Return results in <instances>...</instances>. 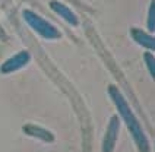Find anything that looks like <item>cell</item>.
I'll list each match as a JSON object with an SVG mask.
<instances>
[{"mask_svg":"<svg viewBox=\"0 0 155 152\" xmlns=\"http://www.w3.org/2000/svg\"><path fill=\"white\" fill-rule=\"evenodd\" d=\"M22 16H24V21L28 24V26L32 28L35 32L40 35L41 38H44V40H57V38L61 37L60 31L56 26L53 24H50L47 19H44L40 15H37L32 10L25 9L22 12Z\"/></svg>","mask_w":155,"mask_h":152,"instance_id":"cell-2","label":"cell"},{"mask_svg":"<svg viewBox=\"0 0 155 152\" xmlns=\"http://www.w3.org/2000/svg\"><path fill=\"white\" fill-rule=\"evenodd\" d=\"M154 13H155V5L154 2L151 3L149 6V15H148V21H147V25H148V31L152 34L155 31V24H154Z\"/></svg>","mask_w":155,"mask_h":152,"instance_id":"cell-7","label":"cell"},{"mask_svg":"<svg viewBox=\"0 0 155 152\" xmlns=\"http://www.w3.org/2000/svg\"><path fill=\"white\" fill-rule=\"evenodd\" d=\"M50 8H51V10L54 13H57L60 18H63V19H64L66 22H69L72 26L79 25V19H78V16L75 15V12H73L72 9L68 8L66 5H63V3L57 2V0H51V2H50Z\"/></svg>","mask_w":155,"mask_h":152,"instance_id":"cell-5","label":"cell"},{"mask_svg":"<svg viewBox=\"0 0 155 152\" xmlns=\"http://www.w3.org/2000/svg\"><path fill=\"white\" fill-rule=\"evenodd\" d=\"M143 59H145V63H147L148 69H149V75L154 78V64H155V59H154V54H152V51L151 53H145L143 54Z\"/></svg>","mask_w":155,"mask_h":152,"instance_id":"cell-8","label":"cell"},{"mask_svg":"<svg viewBox=\"0 0 155 152\" xmlns=\"http://www.w3.org/2000/svg\"><path fill=\"white\" fill-rule=\"evenodd\" d=\"M108 94H110L111 100L114 101V104H116V107H117V110L120 113V116L123 117V120H124L127 129L130 130V133L133 136L135 142L138 144L140 152H149V142H148L147 136L143 133V130H142V127L139 124V121L136 120V117H135L133 111L130 110L129 104L126 102V100L123 98L121 92L117 89V86H113V85L108 86Z\"/></svg>","mask_w":155,"mask_h":152,"instance_id":"cell-1","label":"cell"},{"mask_svg":"<svg viewBox=\"0 0 155 152\" xmlns=\"http://www.w3.org/2000/svg\"><path fill=\"white\" fill-rule=\"evenodd\" d=\"M130 35H132V38L138 42L139 45L145 47V48L149 50V51H154L155 40H154V37H152L151 34L145 32V31H143V29H140V28H132V29H130Z\"/></svg>","mask_w":155,"mask_h":152,"instance_id":"cell-6","label":"cell"},{"mask_svg":"<svg viewBox=\"0 0 155 152\" xmlns=\"http://www.w3.org/2000/svg\"><path fill=\"white\" fill-rule=\"evenodd\" d=\"M31 61V54L28 51H19L15 56H12L10 59H8L2 66H0V72L2 73H13L19 69L25 68L26 64Z\"/></svg>","mask_w":155,"mask_h":152,"instance_id":"cell-3","label":"cell"},{"mask_svg":"<svg viewBox=\"0 0 155 152\" xmlns=\"http://www.w3.org/2000/svg\"><path fill=\"white\" fill-rule=\"evenodd\" d=\"M119 129H120V120L117 116L110 118V124L107 127V132L103 140V152H113L114 145L117 140V135H119Z\"/></svg>","mask_w":155,"mask_h":152,"instance_id":"cell-4","label":"cell"}]
</instances>
